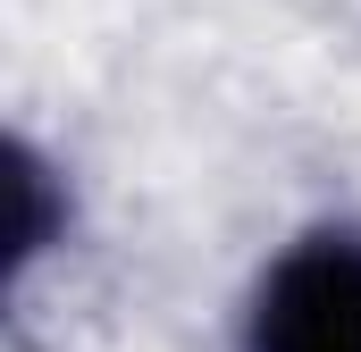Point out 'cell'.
<instances>
[{
  "instance_id": "cell-1",
  "label": "cell",
  "mask_w": 361,
  "mask_h": 352,
  "mask_svg": "<svg viewBox=\"0 0 361 352\" xmlns=\"http://www.w3.org/2000/svg\"><path fill=\"white\" fill-rule=\"evenodd\" d=\"M244 352H361V235L319 227L261 277Z\"/></svg>"
},
{
  "instance_id": "cell-2",
  "label": "cell",
  "mask_w": 361,
  "mask_h": 352,
  "mask_svg": "<svg viewBox=\"0 0 361 352\" xmlns=\"http://www.w3.org/2000/svg\"><path fill=\"white\" fill-rule=\"evenodd\" d=\"M8 193H17L8 277H25V268H34L51 244H59V235H68V201H59V176L42 168V151H34V143H17V151H8Z\"/></svg>"
}]
</instances>
